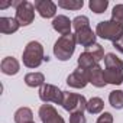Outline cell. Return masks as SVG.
Segmentation results:
<instances>
[{
    "label": "cell",
    "instance_id": "obj_9",
    "mask_svg": "<svg viewBox=\"0 0 123 123\" xmlns=\"http://www.w3.org/2000/svg\"><path fill=\"white\" fill-rule=\"evenodd\" d=\"M88 83H90V80H88V71L83 70V68H77L67 78L68 87H73V88H84Z\"/></svg>",
    "mask_w": 123,
    "mask_h": 123
},
{
    "label": "cell",
    "instance_id": "obj_25",
    "mask_svg": "<svg viewBox=\"0 0 123 123\" xmlns=\"http://www.w3.org/2000/svg\"><path fill=\"white\" fill-rule=\"evenodd\" d=\"M111 20L123 26V5H116L111 10Z\"/></svg>",
    "mask_w": 123,
    "mask_h": 123
},
{
    "label": "cell",
    "instance_id": "obj_5",
    "mask_svg": "<svg viewBox=\"0 0 123 123\" xmlns=\"http://www.w3.org/2000/svg\"><path fill=\"white\" fill-rule=\"evenodd\" d=\"M12 6L16 9V20L20 26H28L35 19V6L31 2L20 0V2H12Z\"/></svg>",
    "mask_w": 123,
    "mask_h": 123
},
{
    "label": "cell",
    "instance_id": "obj_17",
    "mask_svg": "<svg viewBox=\"0 0 123 123\" xmlns=\"http://www.w3.org/2000/svg\"><path fill=\"white\" fill-rule=\"evenodd\" d=\"M33 122V113L29 107H20L15 111V123H31Z\"/></svg>",
    "mask_w": 123,
    "mask_h": 123
},
{
    "label": "cell",
    "instance_id": "obj_15",
    "mask_svg": "<svg viewBox=\"0 0 123 123\" xmlns=\"http://www.w3.org/2000/svg\"><path fill=\"white\" fill-rule=\"evenodd\" d=\"M19 28L20 25L16 20V18H0V32L3 35L15 33Z\"/></svg>",
    "mask_w": 123,
    "mask_h": 123
},
{
    "label": "cell",
    "instance_id": "obj_18",
    "mask_svg": "<svg viewBox=\"0 0 123 123\" xmlns=\"http://www.w3.org/2000/svg\"><path fill=\"white\" fill-rule=\"evenodd\" d=\"M104 109V101L100 97H93L87 101V111L90 114H98Z\"/></svg>",
    "mask_w": 123,
    "mask_h": 123
},
{
    "label": "cell",
    "instance_id": "obj_12",
    "mask_svg": "<svg viewBox=\"0 0 123 123\" xmlns=\"http://www.w3.org/2000/svg\"><path fill=\"white\" fill-rule=\"evenodd\" d=\"M52 28L61 33V35H70L71 33V28H73V20H70V18H67L65 15H58L54 18L52 20Z\"/></svg>",
    "mask_w": 123,
    "mask_h": 123
},
{
    "label": "cell",
    "instance_id": "obj_24",
    "mask_svg": "<svg viewBox=\"0 0 123 123\" xmlns=\"http://www.w3.org/2000/svg\"><path fill=\"white\" fill-rule=\"evenodd\" d=\"M87 26H90V20H88L87 16L81 15V16H77V18L73 19V28H74L75 32L80 31V29H83V28H87Z\"/></svg>",
    "mask_w": 123,
    "mask_h": 123
},
{
    "label": "cell",
    "instance_id": "obj_14",
    "mask_svg": "<svg viewBox=\"0 0 123 123\" xmlns=\"http://www.w3.org/2000/svg\"><path fill=\"white\" fill-rule=\"evenodd\" d=\"M0 70L3 74L6 75H16L20 71V64L19 61L13 56H6L2 59V64H0Z\"/></svg>",
    "mask_w": 123,
    "mask_h": 123
},
{
    "label": "cell",
    "instance_id": "obj_4",
    "mask_svg": "<svg viewBox=\"0 0 123 123\" xmlns=\"http://www.w3.org/2000/svg\"><path fill=\"white\" fill-rule=\"evenodd\" d=\"M96 35L100 36L101 39L106 41H116L119 36L123 35V26L113 22V20H103L100 23H97L96 28Z\"/></svg>",
    "mask_w": 123,
    "mask_h": 123
},
{
    "label": "cell",
    "instance_id": "obj_16",
    "mask_svg": "<svg viewBox=\"0 0 123 123\" xmlns=\"http://www.w3.org/2000/svg\"><path fill=\"white\" fill-rule=\"evenodd\" d=\"M25 84L28 87H42L45 84V75L42 73H29L25 75Z\"/></svg>",
    "mask_w": 123,
    "mask_h": 123
},
{
    "label": "cell",
    "instance_id": "obj_29",
    "mask_svg": "<svg viewBox=\"0 0 123 123\" xmlns=\"http://www.w3.org/2000/svg\"><path fill=\"white\" fill-rule=\"evenodd\" d=\"M31 123H35V122H31Z\"/></svg>",
    "mask_w": 123,
    "mask_h": 123
},
{
    "label": "cell",
    "instance_id": "obj_26",
    "mask_svg": "<svg viewBox=\"0 0 123 123\" xmlns=\"http://www.w3.org/2000/svg\"><path fill=\"white\" fill-rule=\"evenodd\" d=\"M70 123H87V119H86L84 113L77 111V113L70 114Z\"/></svg>",
    "mask_w": 123,
    "mask_h": 123
},
{
    "label": "cell",
    "instance_id": "obj_21",
    "mask_svg": "<svg viewBox=\"0 0 123 123\" xmlns=\"http://www.w3.org/2000/svg\"><path fill=\"white\" fill-rule=\"evenodd\" d=\"M86 52H88L93 58H94V61L98 64L101 59H104V48L100 45V43H94V45H91V46H88V48H86Z\"/></svg>",
    "mask_w": 123,
    "mask_h": 123
},
{
    "label": "cell",
    "instance_id": "obj_7",
    "mask_svg": "<svg viewBox=\"0 0 123 123\" xmlns=\"http://www.w3.org/2000/svg\"><path fill=\"white\" fill-rule=\"evenodd\" d=\"M39 98L43 103H54V104H61L62 106L64 91H61L54 84H43L39 88Z\"/></svg>",
    "mask_w": 123,
    "mask_h": 123
},
{
    "label": "cell",
    "instance_id": "obj_13",
    "mask_svg": "<svg viewBox=\"0 0 123 123\" xmlns=\"http://www.w3.org/2000/svg\"><path fill=\"white\" fill-rule=\"evenodd\" d=\"M88 80L97 88H103V87L107 86V81H106V77H104V70L98 64H96L91 70H88Z\"/></svg>",
    "mask_w": 123,
    "mask_h": 123
},
{
    "label": "cell",
    "instance_id": "obj_2",
    "mask_svg": "<svg viewBox=\"0 0 123 123\" xmlns=\"http://www.w3.org/2000/svg\"><path fill=\"white\" fill-rule=\"evenodd\" d=\"M45 55H43V46L41 42L38 41H31L25 49H23V55H22V61L23 65L28 68H38L43 61H45Z\"/></svg>",
    "mask_w": 123,
    "mask_h": 123
},
{
    "label": "cell",
    "instance_id": "obj_28",
    "mask_svg": "<svg viewBox=\"0 0 123 123\" xmlns=\"http://www.w3.org/2000/svg\"><path fill=\"white\" fill-rule=\"evenodd\" d=\"M113 46L116 48V51H119L120 54H123V35L119 36L116 41H113Z\"/></svg>",
    "mask_w": 123,
    "mask_h": 123
},
{
    "label": "cell",
    "instance_id": "obj_22",
    "mask_svg": "<svg viewBox=\"0 0 123 123\" xmlns=\"http://www.w3.org/2000/svg\"><path fill=\"white\" fill-rule=\"evenodd\" d=\"M58 6L67 10H80L84 6L83 0H58Z\"/></svg>",
    "mask_w": 123,
    "mask_h": 123
},
{
    "label": "cell",
    "instance_id": "obj_6",
    "mask_svg": "<svg viewBox=\"0 0 123 123\" xmlns=\"http://www.w3.org/2000/svg\"><path fill=\"white\" fill-rule=\"evenodd\" d=\"M62 107H64V110L70 111V114L71 113H77V111L84 113V110H87V100H86V97L83 94L64 91Z\"/></svg>",
    "mask_w": 123,
    "mask_h": 123
},
{
    "label": "cell",
    "instance_id": "obj_19",
    "mask_svg": "<svg viewBox=\"0 0 123 123\" xmlns=\"http://www.w3.org/2000/svg\"><path fill=\"white\" fill-rule=\"evenodd\" d=\"M97 62L94 61V58L88 54V52H83V54H80V56H78V68H83V70H91L94 65H96Z\"/></svg>",
    "mask_w": 123,
    "mask_h": 123
},
{
    "label": "cell",
    "instance_id": "obj_11",
    "mask_svg": "<svg viewBox=\"0 0 123 123\" xmlns=\"http://www.w3.org/2000/svg\"><path fill=\"white\" fill-rule=\"evenodd\" d=\"M75 38H77V43H80L81 46L88 48V46L96 43L97 35H96V32H93V29L90 26H87V28H83V29L77 31L75 32Z\"/></svg>",
    "mask_w": 123,
    "mask_h": 123
},
{
    "label": "cell",
    "instance_id": "obj_3",
    "mask_svg": "<svg viewBox=\"0 0 123 123\" xmlns=\"http://www.w3.org/2000/svg\"><path fill=\"white\" fill-rule=\"evenodd\" d=\"M75 45H77L75 33L59 36L54 43V55L59 61H68L75 51Z\"/></svg>",
    "mask_w": 123,
    "mask_h": 123
},
{
    "label": "cell",
    "instance_id": "obj_8",
    "mask_svg": "<svg viewBox=\"0 0 123 123\" xmlns=\"http://www.w3.org/2000/svg\"><path fill=\"white\" fill-rule=\"evenodd\" d=\"M38 114H39L42 123H65V120L56 111V109L52 104H48V103H45L39 107Z\"/></svg>",
    "mask_w": 123,
    "mask_h": 123
},
{
    "label": "cell",
    "instance_id": "obj_20",
    "mask_svg": "<svg viewBox=\"0 0 123 123\" xmlns=\"http://www.w3.org/2000/svg\"><path fill=\"white\" fill-rule=\"evenodd\" d=\"M109 103L113 109L122 110L123 109V91L122 90H114L109 94Z\"/></svg>",
    "mask_w": 123,
    "mask_h": 123
},
{
    "label": "cell",
    "instance_id": "obj_23",
    "mask_svg": "<svg viewBox=\"0 0 123 123\" xmlns=\"http://www.w3.org/2000/svg\"><path fill=\"white\" fill-rule=\"evenodd\" d=\"M88 7L94 13H97V15L104 13L106 9L109 7V0H90V2H88Z\"/></svg>",
    "mask_w": 123,
    "mask_h": 123
},
{
    "label": "cell",
    "instance_id": "obj_10",
    "mask_svg": "<svg viewBox=\"0 0 123 123\" xmlns=\"http://www.w3.org/2000/svg\"><path fill=\"white\" fill-rule=\"evenodd\" d=\"M35 10L43 18V19H51L55 18L56 13V5L51 0H35Z\"/></svg>",
    "mask_w": 123,
    "mask_h": 123
},
{
    "label": "cell",
    "instance_id": "obj_1",
    "mask_svg": "<svg viewBox=\"0 0 123 123\" xmlns=\"http://www.w3.org/2000/svg\"><path fill=\"white\" fill-rule=\"evenodd\" d=\"M104 77L107 84L120 86L123 83V61L111 52L104 56Z\"/></svg>",
    "mask_w": 123,
    "mask_h": 123
},
{
    "label": "cell",
    "instance_id": "obj_27",
    "mask_svg": "<svg viewBox=\"0 0 123 123\" xmlns=\"http://www.w3.org/2000/svg\"><path fill=\"white\" fill-rule=\"evenodd\" d=\"M96 123H113V114L109 113V111H104L98 116Z\"/></svg>",
    "mask_w": 123,
    "mask_h": 123
}]
</instances>
